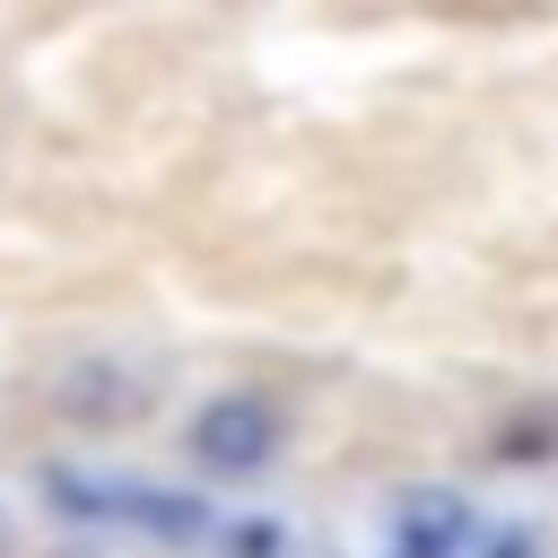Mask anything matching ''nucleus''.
Wrapping results in <instances>:
<instances>
[{"label":"nucleus","mask_w":558,"mask_h":558,"mask_svg":"<svg viewBox=\"0 0 558 558\" xmlns=\"http://www.w3.org/2000/svg\"><path fill=\"white\" fill-rule=\"evenodd\" d=\"M61 401H70L87 427H122V418L148 401V375H122V366L87 357V366H70V375H61Z\"/></svg>","instance_id":"3"},{"label":"nucleus","mask_w":558,"mask_h":558,"mask_svg":"<svg viewBox=\"0 0 558 558\" xmlns=\"http://www.w3.org/2000/svg\"><path fill=\"white\" fill-rule=\"evenodd\" d=\"M270 453H279V410L262 392H218L192 418V462H209V471H262Z\"/></svg>","instance_id":"2"},{"label":"nucleus","mask_w":558,"mask_h":558,"mask_svg":"<svg viewBox=\"0 0 558 558\" xmlns=\"http://www.w3.org/2000/svg\"><path fill=\"white\" fill-rule=\"evenodd\" d=\"M453 541H462V506L453 497H427V506L401 514V558H453Z\"/></svg>","instance_id":"4"},{"label":"nucleus","mask_w":558,"mask_h":558,"mask_svg":"<svg viewBox=\"0 0 558 558\" xmlns=\"http://www.w3.org/2000/svg\"><path fill=\"white\" fill-rule=\"evenodd\" d=\"M44 488H52V506H61V514H87V523H140V532H157V541H201V532H209V506L166 497V488H148V480H87V471H52Z\"/></svg>","instance_id":"1"},{"label":"nucleus","mask_w":558,"mask_h":558,"mask_svg":"<svg viewBox=\"0 0 558 558\" xmlns=\"http://www.w3.org/2000/svg\"><path fill=\"white\" fill-rule=\"evenodd\" d=\"M0 558H9V514H0Z\"/></svg>","instance_id":"5"}]
</instances>
